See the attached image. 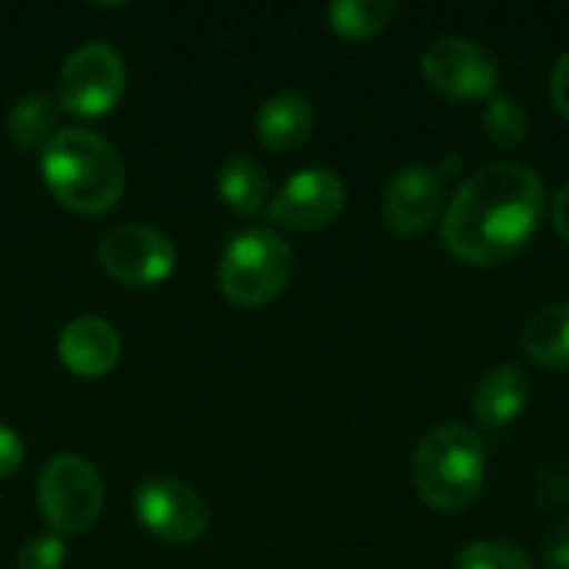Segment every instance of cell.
I'll list each match as a JSON object with an SVG mask.
<instances>
[{"label":"cell","instance_id":"obj_1","mask_svg":"<svg viewBox=\"0 0 569 569\" xmlns=\"http://www.w3.org/2000/svg\"><path fill=\"white\" fill-rule=\"evenodd\" d=\"M543 180L513 160L487 163L463 180L443 213V243L473 267L513 260L543 220Z\"/></svg>","mask_w":569,"mask_h":569},{"label":"cell","instance_id":"obj_2","mask_svg":"<svg viewBox=\"0 0 569 569\" xmlns=\"http://www.w3.org/2000/svg\"><path fill=\"white\" fill-rule=\"evenodd\" d=\"M43 180L50 193L73 213L97 217L107 213L127 183L123 160L117 147L87 127L57 130L50 147L40 153Z\"/></svg>","mask_w":569,"mask_h":569},{"label":"cell","instance_id":"obj_3","mask_svg":"<svg viewBox=\"0 0 569 569\" xmlns=\"http://www.w3.org/2000/svg\"><path fill=\"white\" fill-rule=\"evenodd\" d=\"M413 487L440 513L467 510L487 480V447L480 433L463 423L433 427L413 450L410 460Z\"/></svg>","mask_w":569,"mask_h":569},{"label":"cell","instance_id":"obj_4","mask_svg":"<svg viewBox=\"0 0 569 569\" xmlns=\"http://www.w3.org/2000/svg\"><path fill=\"white\" fill-rule=\"evenodd\" d=\"M293 277V250L290 243L267 230L253 227L237 233L217 267L220 290L237 307H263L283 293Z\"/></svg>","mask_w":569,"mask_h":569},{"label":"cell","instance_id":"obj_5","mask_svg":"<svg viewBox=\"0 0 569 569\" xmlns=\"http://www.w3.org/2000/svg\"><path fill=\"white\" fill-rule=\"evenodd\" d=\"M37 503L57 537H80L100 517L103 483L83 457L60 453V457L47 460L40 470Z\"/></svg>","mask_w":569,"mask_h":569},{"label":"cell","instance_id":"obj_6","mask_svg":"<svg viewBox=\"0 0 569 569\" xmlns=\"http://www.w3.org/2000/svg\"><path fill=\"white\" fill-rule=\"evenodd\" d=\"M127 90V63L110 43L77 47L57 77V107L73 117H103L110 113Z\"/></svg>","mask_w":569,"mask_h":569},{"label":"cell","instance_id":"obj_7","mask_svg":"<svg viewBox=\"0 0 569 569\" xmlns=\"http://www.w3.org/2000/svg\"><path fill=\"white\" fill-rule=\"evenodd\" d=\"M423 80L450 100H490L500 83L497 57L467 37H440L423 50Z\"/></svg>","mask_w":569,"mask_h":569},{"label":"cell","instance_id":"obj_8","mask_svg":"<svg viewBox=\"0 0 569 569\" xmlns=\"http://www.w3.org/2000/svg\"><path fill=\"white\" fill-rule=\"evenodd\" d=\"M97 263L103 273L127 287H153L167 280L177 267V247L173 240L147 223H123L113 227L100 247H97Z\"/></svg>","mask_w":569,"mask_h":569},{"label":"cell","instance_id":"obj_9","mask_svg":"<svg viewBox=\"0 0 569 569\" xmlns=\"http://www.w3.org/2000/svg\"><path fill=\"white\" fill-rule=\"evenodd\" d=\"M133 510H137L140 527L167 543H193L210 527L207 500L190 483L173 480V477L147 480L137 490Z\"/></svg>","mask_w":569,"mask_h":569},{"label":"cell","instance_id":"obj_10","mask_svg":"<svg viewBox=\"0 0 569 569\" xmlns=\"http://www.w3.org/2000/svg\"><path fill=\"white\" fill-rule=\"evenodd\" d=\"M343 203V180L327 167H310L293 173L270 200V220L287 230H320L340 217Z\"/></svg>","mask_w":569,"mask_h":569},{"label":"cell","instance_id":"obj_11","mask_svg":"<svg viewBox=\"0 0 569 569\" xmlns=\"http://www.w3.org/2000/svg\"><path fill=\"white\" fill-rule=\"evenodd\" d=\"M443 213V177L437 167L407 163L383 190V223L397 237L423 233Z\"/></svg>","mask_w":569,"mask_h":569},{"label":"cell","instance_id":"obj_12","mask_svg":"<svg viewBox=\"0 0 569 569\" xmlns=\"http://www.w3.org/2000/svg\"><path fill=\"white\" fill-rule=\"evenodd\" d=\"M57 350L73 377L100 380L120 360V333L103 317H77L63 327Z\"/></svg>","mask_w":569,"mask_h":569},{"label":"cell","instance_id":"obj_13","mask_svg":"<svg viewBox=\"0 0 569 569\" xmlns=\"http://www.w3.org/2000/svg\"><path fill=\"white\" fill-rule=\"evenodd\" d=\"M530 400V380L517 363H497L490 367L473 393V413L483 430H503L510 427Z\"/></svg>","mask_w":569,"mask_h":569},{"label":"cell","instance_id":"obj_14","mask_svg":"<svg viewBox=\"0 0 569 569\" xmlns=\"http://www.w3.org/2000/svg\"><path fill=\"white\" fill-rule=\"evenodd\" d=\"M310 133H313V107L303 93L293 90L273 93L257 110V137L263 147L277 153L300 150L310 140Z\"/></svg>","mask_w":569,"mask_h":569},{"label":"cell","instance_id":"obj_15","mask_svg":"<svg viewBox=\"0 0 569 569\" xmlns=\"http://www.w3.org/2000/svg\"><path fill=\"white\" fill-rule=\"evenodd\" d=\"M523 353L547 370H569V303L537 310L520 330Z\"/></svg>","mask_w":569,"mask_h":569},{"label":"cell","instance_id":"obj_16","mask_svg":"<svg viewBox=\"0 0 569 569\" xmlns=\"http://www.w3.org/2000/svg\"><path fill=\"white\" fill-rule=\"evenodd\" d=\"M267 183H270V177H267L263 163L247 153L227 157L217 170L220 200L240 217H250L267 203Z\"/></svg>","mask_w":569,"mask_h":569},{"label":"cell","instance_id":"obj_17","mask_svg":"<svg viewBox=\"0 0 569 569\" xmlns=\"http://www.w3.org/2000/svg\"><path fill=\"white\" fill-rule=\"evenodd\" d=\"M7 133L20 150H47L57 137V103L47 93L20 97L7 113Z\"/></svg>","mask_w":569,"mask_h":569},{"label":"cell","instance_id":"obj_18","mask_svg":"<svg viewBox=\"0 0 569 569\" xmlns=\"http://www.w3.org/2000/svg\"><path fill=\"white\" fill-rule=\"evenodd\" d=\"M393 13V0H333L327 7V23L343 40H370L390 27Z\"/></svg>","mask_w":569,"mask_h":569},{"label":"cell","instance_id":"obj_19","mask_svg":"<svg viewBox=\"0 0 569 569\" xmlns=\"http://www.w3.org/2000/svg\"><path fill=\"white\" fill-rule=\"evenodd\" d=\"M483 130L493 143H503V147H513L520 140H527L530 133V113L520 100L513 97H500L493 93L483 107Z\"/></svg>","mask_w":569,"mask_h":569},{"label":"cell","instance_id":"obj_20","mask_svg":"<svg viewBox=\"0 0 569 569\" xmlns=\"http://www.w3.org/2000/svg\"><path fill=\"white\" fill-rule=\"evenodd\" d=\"M457 569H533L527 550L510 543H470L457 553Z\"/></svg>","mask_w":569,"mask_h":569},{"label":"cell","instance_id":"obj_21","mask_svg":"<svg viewBox=\"0 0 569 569\" xmlns=\"http://www.w3.org/2000/svg\"><path fill=\"white\" fill-rule=\"evenodd\" d=\"M63 540L57 533L50 537H37L30 543H23L17 550V560H13V569H60L63 567Z\"/></svg>","mask_w":569,"mask_h":569},{"label":"cell","instance_id":"obj_22","mask_svg":"<svg viewBox=\"0 0 569 569\" xmlns=\"http://www.w3.org/2000/svg\"><path fill=\"white\" fill-rule=\"evenodd\" d=\"M540 557L550 569H569V517L557 520L547 530V537L540 543Z\"/></svg>","mask_w":569,"mask_h":569},{"label":"cell","instance_id":"obj_23","mask_svg":"<svg viewBox=\"0 0 569 569\" xmlns=\"http://www.w3.org/2000/svg\"><path fill=\"white\" fill-rule=\"evenodd\" d=\"M20 463H23V440L7 423H0V480L17 473Z\"/></svg>","mask_w":569,"mask_h":569},{"label":"cell","instance_id":"obj_24","mask_svg":"<svg viewBox=\"0 0 569 569\" xmlns=\"http://www.w3.org/2000/svg\"><path fill=\"white\" fill-rule=\"evenodd\" d=\"M550 100L553 107L569 120V50H563L553 63V73H550Z\"/></svg>","mask_w":569,"mask_h":569},{"label":"cell","instance_id":"obj_25","mask_svg":"<svg viewBox=\"0 0 569 569\" xmlns=\"http://www.w3.org/2000/svg\"><path fill=\"white\" fill-rule=\"evenodd\" d=\"M553 227H557V233L569 243V183L560 187V193L553 197Z\"/></svg>","mask_w":569,"mask_h":569}]
</instances>
